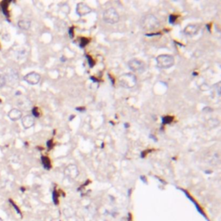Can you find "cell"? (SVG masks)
I'll use <instances>...</instances> for the list:
<instances>
[{"label": "cell", "mask_w": 221, "mask_h": 221, "mask_svg": "<svg viewBox=\"0 0 221 221\" xmlns=\"http://www.w3.org/2000/svg\"><path fill=\"white\" fill-rule=\"evenodd\" d=\"M140 25L143 30L152 31V30H155L156 29H158L161 25V23L156 17H155L154 15L150 14V15L143 17L141 19Z\"/></svg>", "instance_id": "cell-1"}, {"label": "cell", "mask_w": 221, "mask_h": 221, "mask_svg": "<svg viewBox=\"0 0 221 221\" xmlns=\"http://www.w3.org/2000/svg\"><path fill=\"white\" fill-rule=\"evenodd\" d=\"M118 83L122 87L130 89L134 87L137 84V77L135 76V74L130 73H124L118 78Z\"/></svg>", "instance_id": "cell-2"}, {"label": "cell", "mask_w": 221, "mask_h": 221, "mask_svg": "<svg viewBox=\"0 0 221 221\" xmlns=\"http://www.w3.org/2000/svg\"><path fill=\"white\" fill-rule=\"evenodd\" d=\"M156 63L160 68H169L175 64V59L170 54H160L156 57Z\"/></svg>", "instance_id": "cell-3"}, {"label": "cell", "mask_w": 221, "mask_h": 221, "mask_svg": "<svg viewBox=\"0 0 221 221\" xmlns=\"http://www.w3.org/2000/svg\"><path fill=\"white\" fill-rule=\"evenodd\" d=\"M103 20L106 23L115 24L119 21V15L114 8H109L103 13Z\"/></svg>", "instance_id": "cell-4"}, {"label": "cell", "mask_w": 221, "mask_h": 221, "mask_svg": "<svg viewBox=\"0 0 221 221\" xmlns=\"http://www.w3.org/2000/svg\"><path fill=\"white\" fill-rule=\"evenodd\" d=\"M128 67L130 70L133 72H136L138 73H142L146 70V66L145 63L142 61L141 60L138 59H131L128 62Z\"/></svg>", "instance_id": "cell-5"}, {"label": "cell", "mask_w": 221, "mask_h": 221, "mask_svg": "<svg viewBox=\"0 0 221 221\" xmlns=\"http://www.w3.org/2000/svg\"><path fill=\"white\" fill-rule=\"evenodd\" d=\"M79 171L78 167L74 164H69L64 169V175L66 177H67L70 180H75L79 176Z\"/></svg>", "instance_id": "cell-6"}, {"label": "cell", "mask_w": 221, "mask_h": 221, "mask_svg": "<svg viewBox=\"0 0 221 221\" xmlns=\"http://www.w3.org/2000/svg\"><path fill=\"white\" fill-rule=\"evenodd\" d=\"M23 79L28 84L36 85L39 83L40 79H41V75L36 72H31V73H27Z\"/></svg>", "instance_id": "cell-7"}, {"label": "cell", "mask_w": 221, "mask_h": 221, "mask_svg": "<svg viewBox=\"0 0 221 221\" xmlns=\"http://www.w3.org/2000/svg\"><path fill=\"white\" fill-rule=\"evenodd\" d=\"M92 11L91 8L85 3H79L76 7V12L79 17H83Z\"/></svg>", "instance_id": "cell-8"}, {"label": "cell", "mask_w": 221, "mask_h": 221, "mask_svg": "<svg viewBox=\"0 0 221 221\" xmlns=\"http://www.w3.org/2000/svg\"><path fill=\"white\" fill-rule=\"evenodd\" d=\"M35 124V117L32 115H26L22 118V124L24 129L31 128Z\"/></svg>", "instance_id": "cell-9"}, {"label": "cell", "mask_w": 221, "mask_h": 221, "mask_svg": "<svg viewBox=\"0 0 221 221\" xmlns=\"http://www.w3.org/2000/svg\"><path fill=\"white\" fill-rule=\"evenodd\" d=\"M8 117L11 121H17L23 117V112L17 108H13L9 111Z\"/></svg>", "instance_id": "cell-10"}, {"label": "cell", "mask_w": 221, "mask_h": 221, "mask_svg": "<svg viewBox=\"0 0 221 221\" xmlns=\"http://www.w3.org/2000/svg\"><path fill=\"white\" fill-rule=\"evenodd\" d=\"M5 77L6 79V80L8 79L9 82L14 84V83H16L18 80V73L15 69H10L9 71L7 72L6 75H5Z\"/></svg>", "instance_id": "cell-11"}, {"label": "cell", "mask_w": 221, "mask_h": 221, "mask_svg": "<svg viewBox=\"0 0 221 221\" xmlns=\"http://www.w3.org/2000/svg\"><path fill=\"white\" fill-rule=\"evenodd\" d=\"M198 31H199V27L196 24H188L184 29V33L188 36H191L196 35Z\"/></svg>", "instance_id": "cell-12"}, {"label": "cell", "mask_w": 221, "mask_h": 221, "mask_svg": "<svg viewBox=\"0 0 221 221\" xmlns=\"http://www.w3.org/2000/svg\"><path fill=\"white\" fill-rule=\"evenodd\" d=\"M17 25H18V27H19L21 30H28L30 28V26H31V22L30 20L22 19L18 21Z\"/></svg>", "instance_id": "cell-13"}, {"label": "cell", "mask_w": 221, "mask_h": 221, "mask_svg": "<svg viewBox=\"0 0 221 221\" xmlns=\"http://www.w3.org/2000/svg\"><path fill=\"white\" fill-rule=\"evenodd\" d=\"M42 163L46 169H50L51 168V164H50V161L47 156H42Z\"/></svg>", "instance_id": "cell-14"}, {"label": "cell", "mask_w": 221, "mask_h": 221, "mask_svg": "<svg viewBox=\"0 0 221 221\" xmlns=\"http://www.w3.org/2000/svg\"><path fill=\"white\" fill-rule=\"evenodd\" d=\"M174 120V117L171 116H165L163 117V124H169L172 123V121Z\"/></svg>", "instance_id": "cell-15"}, {"label": "cell", "mask_w": 221, "mask_h": 221, "mask_svg": "<svg viewBox=\"0 0 221 221\" xmlns=\"http://www.w3.org/2000/svg\"><path fill=\"white\" fill-rule=\"evenodd\" d=\"M6 84V79L4 74H0V88L5 86Z\"/></svg>", "instance_id": "cell-16"}, {"label": "cell", "mask_w": 221, "mask_h": 221, "mask_svg": "<svg viewBox=\"0 0 221 221\" xmlns=\"http://www.w3.org/2000/svg\"><path fill=\"white\" fill-rule=\"evenodd\" d=\"M32 116L34 117H38L40 116V113H39V111H38V108H37V107L33 108Z\"/></svg>", "instance_id": "cell-17"}, {"label": "cell", "mask_w": 221, "mask_h": 221, "mask_svg": "<svg viewBox=\"0 0 221 221\" xmlns=\"http://www.w3.org/2000/svg\"><path fill=\"white\" fill-rule=\"evenodd\" d=\"M177 17H178L176 16V15H170L169 17V23H174L176 21V19H177Z\"/></svg>", "instance_id": "cell-18"}, {"label": "cell", "mask_w": 221, "mask_h": 221, "mask_svg": "<svg viewBox=\"0 0 221 221\" xmlns=\"http://www.w3.org/2000/svg\"><path fill=\"white\" fill-rule=\"evenodd\" d=\"M53 200H54V203L55 205L58 204V196H57L56 191H54V193H53Z\"/></svg>", "instance_id": "cell-19"}, {"label": "cell", "mask_w": 221, "mask_h": 221, "mask_svg": "<svg viewBox=\"0 0 221 221\" xmlns=\"http://www.w3.org/2000/svg\"><path fill=\"white\" fill-rule=\"evenodd\" d=\"M80 41H81V43H80V47H81V48L85 47V46L88 43V42H89V40L86 39V38H81Z\"/></svg>", "instance_id": "cell-20"}, {"label": "cell", "mask_w": 221, "mask_h": 221, "mask_svg": "<svg viewBox=\"0 0 221 221\" xmlns=\"http://www.w3.org/2000/svg\"><path fill=\"white\" fill-rule=\"evenodd\" d=\"M201 89L202 91H207L208 89H209V86L207 84H203L201 86Z\"/></svg>", "instance_id": "cell-21"}, {"label": "cell", "mask_w": 221, "mask_h": 221, "mask_svg": "<svg viewBox=\"0 0 221 221\" xmlns=\"http://www.w3.org/2000/svg\"><path fill=\"white\" fill-rule=\"evenodd\" d=\"M47 145H48V149H51L53 146V141L52 140H49V141H48V143H47Z\"/></svg>", "instance_id": "cell-22"}, {"label": "cell", "mask_w": 221, "mask_h": 221, "mask_svg": "<svg viewBox=\"0 0 221 221\" xmlns=\"http://www.w3.org/2000/svg\"><path fill=\"white\" fill-rule=\"evenodd\" d=\"M69 36L73 38V28H70L69 29Z\"/></svg>", "instance_id": "cell-23"}, {"label": "cell", "mask_w": 221, "mask_h": 221, "mask_svg": "<svg viewBox=\"0 0 221 221\" xmlns=\"http://www.w3.org/2000/svg\"><path fill=\"white\" fill-rule=\"evenodd\" d=\"M86 58L88 59V61H89V65L91 66V67H92V66H93V61H92V60L88 55H86Z\"/></svg>", "instance_id": "cell-24"}, {"label": "cell", "mask_w": 221, "mask_h": 221, "mask_svg": "<svg viewBox=\"0 0 221 221\" xmlns=\"http://www.w3.org/2000/svg\"><path fill=\"white\" fill-rule=\"evenodd\" d=\"M217 86H218V94L220 95V83H218Z\"/></svg>", "instance_id": "cell-25"}, {"label": "cell", "mask_w": 221, "mask_h": 221, "mask_svg": "<svg viewBox=\"0 0 221 221\" xmlns=\"http://www.w3.org/2000/svg\"><path fill=\"white\" fill-rule=\"evenodd\" d=\"M76 110H79L80 112H82V111H84L85 110V108L84 107H77V108H76Z\"/></svg>", "instance_id": "cell-26"}, {"label": "cell", "mask_w": 221, "mask_h": 221, "mask_svg": "<svg viewBox=\"0 0 221 221\" xmlns=\"http://www.w3.org/2000/svg\"><path fill=\"white\" fill-rule=\"evenodd\" d=\"M0 221H3V219H1V218H0Z\"/></svg>", "instance_id": "cell-27"}]
</instances>
